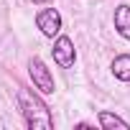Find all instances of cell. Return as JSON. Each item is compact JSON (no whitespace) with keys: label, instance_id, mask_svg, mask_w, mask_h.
I'll list each match as a JSON object with an SVG mask.
<instances>
[{"label":"cell","instance_id":"8","mask_svg":"<svg viewBox=\"0 0 130 130\" xmlns=\"http://www.w3.org/2000/svg\"><path fill=\"white\" fill-rule=\"evenodd\" d=\"M31 3H33V5H46L48 0H31Z\"/></svg>","mask_w":130,"mask_h":130},{"label":"cell","instance_id":"7","mask_svg":"<svg viewBox=\"0 0 130 130\" xmlns=\"http://www.w3.org/2000/svg\"><path fill=\"white\" fill-rule=\"evenodd\" d=\"M97 122H100V127H105V130H112V127L127 130V127H130L122 117H117V115H115V112H110V110H102V112L97 115Z\"/></svg>","mask_w":130,"mask_h":130},{"label":"cell","instance_id":"3","mask_svg":"<svg viewBox=\"0 0 130 130\" xmlns=\"http://www.w3.org/2000/svg\"><path fill=\"white\" fill-rule=\"evenodd\" d=\"M51 54H54V64H59L61 69L74 67V61H77L74 41H72L69 36H64V33H59V36L54 38V48H51Z\"/></svg>","mask_w":130,"mask_h":130},{"label":"cell","instance_id":"6","mask_svg":"<svg viewBox=\"0 0 130 130\" xmlns=\"http://www.w3.org/2000/svg\"><path fill=\"white\" fill-rule=\"evenodd\" d=\"M110 72L120 82H130V54H117L110 64Z\"/></svg>","mask_w":130,"mask_h":130},{"label":"cell","instance_id":"1","mask_svg":"<svg viewBox=\"0 0 130 130\" xmlns=\"http://www.w3.org/2000/svg\"><path fill=\"white\" fill-rule=\"evenodd\" d=\"M18 110L23 115L26 127L31 130H54V115L48 110V105L41 100V92L28 89V87H18Z\"/></svg>","mask_w":130,"mask_h":130},{"label":"cell","instance_id":"5","mask_svg":"<svg viewBox=\"0 0 130 130\" xmlns=\"http://www.w3.org/2000/svg\"><path fill=\"white\" fill-rule=\"evenodd\" d=\"M112 26H115V31H117L120 38L130 41V5L122 3V5L115 8V13H112Z\"/></svg>","mask_w":130,"mask_h":130},{"label":"cell","instance_id":"4","mask_svg":"<svg viewBox=\"0 0 130 130\" xmlns=\"http://www.w3.org/2000/svg\"><path fill=\"white\" fill-rule=\"evenodd\" d=\"M36 28L46 38H56L61 33V13L56 8H43L36 13Z\"/></svg>","mask_w":130,"mask_h":130},{"label":"cell","instance_id":"2","mask_svg":"<svg viewBox=\"0 0 130 130\" xmlns=\"http://www.w3.org/2000/svg\"><path fill=\"white\" fill-rule=\"evenodd\" d=\"M28 77L33 82V89H38L41 94H54L56 92V82H54V74L51 69L43 64L41 56H31L28 59Z\"/></svg>","mask_w":130,"mask_h":130}]
</instances>
